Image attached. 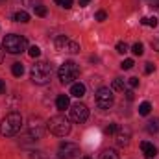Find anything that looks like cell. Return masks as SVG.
Instances as JSON below:
<instances>
[{
	"label": "cell",
	"instance_id": "9c48e42d",
	"mask_svg": "<svg viewBox=\"0 0 159 159\" xmlns=\"http://www.w3.org/2000/svg\"><path fill=\"white\" fill-rule=\"evenodd\" d=\"M89 119V109L85 104H74L70 106V120L76 122V124H83L85 120Z\"/></svg>",
	"mask_w": 159,
	"mask_h": 159
},
{
	"label": "cell",
	"instance_id": "30bf717a",
	"mask_svg": "<svg viewBox=\"0 0 159 159\" xmlns=\"http://www.w3.org/2000/svg\"><path fill=\"white\" fill-rule=\"evenodd\" d=\"M46 129V124H43V120L39 117H32L30 119V124H28V135L30 139H41L43 133Z\"/></svg>",
	"mask_w": 159,
	"mask_h": 159
},
{
	"label": "cell",
	"instance_id": "74e56055",
	"mask_svg": "<svg viewBox=\"0 0 159 159\" xmlns=\"http://www.w3.org/2000/svg\"><path fill=\"white\" fill-rule=\"evenodd\" d=\"M80 159H93V157H89V156H83V157H80Z\"/></svg>",
	"mask_w": 159,
	"mask_h": 159
},
{
	"label": "cell",
	"instance_id": "d590c367",
	"mask_svg": "<svg viewBox=\"0 0 159 159\" xmlns=\"http://www.w3.org/2000/svg\"><path fill=\"white\" fill-rule=\"evenodd\" d=\"M2 61H4V46L0 44V65H2Z\"/></svg>",
	"mask_w": 159,
	"mask_h": 159
},
{
	"label": "cell",
	"instance_id": "f1b7e54d",
	"mask_svg": "<svg viewBox=\"0 0 159 159\" xmlns=\"http://www.w3.org/2000/svg\"><path fill=\"white\" fill-rule=\"evenodd\" d=\"M154 70H156V65H154V63H146V67H144V72H146V74H152Z\"/></svg>",
	"mask_w": 159,
	"mask_h": 159
},
{
	"label": "cell",
	"instance_id": "7402d4cb",
	"mask_svg": "<svg viewBox=\"0 0 159 159\" xmlns=\"http://www.w3.org/2000/svg\"><path fill=\"white\" fill-rule=\"evenodd\" d=\"M34 11H35V15H37V17H46V7H44L43 4L35 6V7H34Z\"/></svg>",
	"mask_w": 159,
	"mask_h": 159
},
{
	"label": "cell",
	"instance_id": "83f0119b",
	"mask_svg": "<svg viewBox=\"0 0 159 159\" xmlns=\"http://www.w3.org/2000/svg\"><path fill=\"white\" fill-rule=\"evenodd\" d=\"M56 4H59L61 7H65V9H69V7H72V0H54Z\"/></svg>",
	"mask_w": 159,
	"mask_h": 159
},
{
	"label": "cell",
	"instance_id": "8fae6325",
	"mask_svg": "<svg viewBox=\"0 0 159 159\" xmlns=\"http://www.w3.org/2000/svg\"><path fill=\"white\" fill-rule=\"evenodd\" d=\"M141 150H143V156L146 159H154L157 156V148H156L152 143H148V141H143V143H141Z\"/></svg>",
	"mask_w": 159,
	"mask_h": 159
},
{
	"label": "cell",
	"instance_id": "7c38bea8",
	"mask_svg": "<svg viewBox=\"0 0 159 159\" xmlns=\"http://www.w3.org/2000/svg\"><path fill=\"white\" fill-rule=\"evenodd\" d=\"M56 107H57L59 111L69 109V107H70V100H69V96H67V94H59L57 100H56Z\"/></svg>",
	"mask_w": 159,
	"mask_h": 159
},
{
	"label": "cell",
	"instance_id": "484cf974",
	"mask_svg": "<svg viewBox=\"0 0 159 159\" xmlns=\"http://www.w3.org/2000/svg\"><path fill=\"white\" fill-rule=\"evenodd\" d=\"M104 131H106L107 135H115V133L119 131V126H117V124H109V126H107V128H106Z\"/></svg>",
	"mask_w": 159,
	"mask_h": 159
},
{
	"label": "cell",
	"instance_id": "4dcf8cb0",
	"mask_svg": "<svg viewBox=\"0 0 159 159\" xmlns=\"http://www.w3.org/2000/svg\"><path fill=\"white\" fill-rule=\"evenodd\" d=\"M107 19V15H106V11H98L96 13V20H100V22H104Z\"/></svg>",
	"mask_w": 159,
	"mask_h": 159
},
{
	"label": "cell",
	"instance_id": "ba28073f",
	"mask_svg": "<svg viewBox=\"0 0 159 159\" xmlns=\"http://www.w3.org/2000/svg\"><path fill=\"white\" fill-rule=\"evenodd\" d=\"M56 50H57V52L76 54V52H80V44L76 41H70L69 37H65V35H59V37L56 39Z\"/></svg>",
	"mask_w": 159,
	"mask_h": 159
},
{
	"label": "cell",
	"instance_id": "6da1fadb",
	"mask_svg": "<svg viewBox=\"0 0 159 159\" xmlns=\"http://www.w3.org/2000/svg\"><path fill=\"white\" fill-rule=\"evenodd\" d=\"M20 128H22V117H20V113H17V111L7 113V115L4 117V120H2V124H0V131H2V135H6V137L17 135V133L20 131Z\"/></svg>",
	"mask_w": 159,
	"mask_h": 159
},
{
	"label": "cell",
	"instance_id": "d6986e66",
	"mask_svg": "<svg viewBox=\"0 0 159 159\" xmlns=\"http://www.w3.org/2000/svg\"><path fill=\"white\" fill-rule=\"evenodd\" d=\"M141 24H144V26H152V28H156L159 22H157V19L156 17H152V19H148V17H143L141 19Z\"/></svg>",
	"mask_w": 159,
	"mask_h": 159
},
{
	"label": "cell",
	"instance_id": "e575fe53",
	"mask_svg": "<svg viewBox=\"0 0 159 159\" xmlns=\"http://www.w3.org/2000/svg\"><path fill=\"white\" fill-rule=\"evenodd\" d=\"M4 93H6V83L0 80V94H4Z\"/></svg>",
	"mask_w": 159,
	"mask_h": 159
},
{
	"label": "cell",
	"instance_id": "2e32d148",
	"mask_svg": "<svg viewBox=\"0 0 159 159\" xmlns=\"http://www.w3.org/2000/svg\"><path fill=\"white\" fill-rule=\"evenodd\" d=\"M150 111H152V106H150V102H143V104L139 106V115L146 117V115H150Z\"/></svg>",
	"mask_w": 159,
	"mask_h": 159
},
{
	"label": "cell",
	"instance_id": "ac0fdd59",
	"mask_svg": "<svg viewBox=\"0 0 159 159\" xmlns=\"http://www.w3.org/2000/svg\"><path fill=\"white\" fill-rule=\"evenodd\" d=\"M11 72H13V76H22V72H24V67H22V63H13V67H11Z\"/></svg>",
	"mask_w": 159,
	"mask_h": 159
},
{
	"label": "cell",
	"instance_id": "8992f818",
	"mask_svg": "<svg viewBox=\"0 0 159 159\" xmlns=\"http://www.w3.org/2000/svg\"><path fill=\"white\" fill-rule=\"evenodd\" d=\"M94 100H96V106H98L100 109H109V107L113 106V102H115L113 89H109V87H102V89H98Z\"/></svg>",
	"mask_w": 159,
	"mask_h": 159
},
{
	"label": "cell",
	"instance_id": "3957f363",
	"mask_svg": "<svg viewBox=\"0 0 159 159\" xmlns=\"http://www.w3.org/2000/svg\"><path fill=\"white\" fill-rule=\"evenodd\" d=\"M30 76H32V81L37 83V85L48 83L50 78H52V65L46 63V61H37L35 65H32Z\"/></svg>",
	"mask_w": 159,
	"mask_h": 159
},
{
	"label": "cell",
	"instance_id": "d6a6232c",
	"mask_svg": "<svg viewBox=\"0 0 159 159\" xmlns=\"http://www.w3.org/2000/svg\"><path fill=\"white\" fill-rule=\"evenodd\" d=\"M152 48L159 52V39H154V41H152Z\"/></svg>",
	"mask_w": 159,
	"mask_h": 159
},
{
	"label": "cell",
	"instance_id": "5b68a950",
	"mask_svg": "<svg viewBox=\"0 0 159 159\" xmlns=\"http://www.w3.org/2000/svg\"><path fill=\"white\" fill-rule=\"evenodd\" d=\"M57 76L61 80V83H74V80L80 76V69L78 65L74 63V61H65L61 67H59V70H57Z\"/></svg>",
	"mask_w": 159,
	"mask_h": 159
},
{
	"label": "cell",
	"instance_id": "44dd1931",
	"mask_svg": "<svg viewBox=\"0 0 159 159\" xmlns=\"http://www.w3.org/2000/svg\"><path fill=\"white\" fill-rule=\"evenodd\" d=\"M131 52H133L135 56H143V52H144V46H143V43H135V44L131 46Z\"/></svg>",
	"mask_w": 159,
	"mask_h": 159
},
{
	"label": "cell",
	"instance_id": "4316f807",
	"mask_svg": "<svg viewBox=\"0 0 159 159\" xmlns=\"http://www.w3.org/2000/svg\"><path fill=\"white\" fill-rule=\"evenodd\" d=\"M117 52H119V54H126V52H128V44H126L124 41L117 43Z\"/></svg>",
	"mask_w": 159,
	"mask_h": 159
},
{
	"label": "cell",
	"instance_id": "1f68e13d",
	"mask_svg": "<svg viewBox=\"0 0 159 159\" xmlns=\"http://www.w3.org/2000/svg\"><path fill=\"white\" fill-rule=\"evenodd\" d=\"M150 2V7L152 9H159V0H148Z\"/></svg>",
	"mask_w": 159,
	"mask_h": 159
},
{
	"label": "cell",
	"instance_id": "ffe728a7",
	"mask_svg": "<svg viewBox=\"0 0 159 159\" xmlns=\"http://www.w3.org/2000/svg\"><path fill=\"white\" fill-rule=\"evenodd\" d=\"M111 89L113 91H124V80L122 78H115L111 83Z\"/></svg>",
	"mask_w": 159,
	"mask_h": 159
},
{
	"label": "cell",
	"instance_id": "f546056e",
	"mask_svg": "<svg viewBox=\"0 0 159 159\" xmlns=\"http://www.w3.org/2000/svg\"><path fill=\"white\" fill-rule=\"evenodd\" d=\"M128 85H129L131 89H135V87L139 85V78H129L128 80Z\"/></svg>",
	"mask_w": 159,
	"mask_h": 159
},
{
	"label": "cell",
	"instance_id": "cb8c5ba5",
	"mask_svg": "<svg viewBox=\"0 0 159 159\" xmlns=\"http://www.w3.org/2000/svg\"><path fill=\"white\" fill-rule=\"evenodd\" d=\"M28 54H30L32 57H39V56H41V48H39V46H35V44H34V46H30Z\"/></svg>",
	"mask_w": 159,
	"mask_h": 159
},
{
	"label": "cell",
	"instance_id": "836d02e7",
	"mask_svg": "<svg viewBox=\"0 0 159 159\" xmlns=\"http://www.w3.org/2000/svg\"><path fill=\"white\" fill-rule=\"evenodd\" d=\"M126 98H128V100L131 102V100L135 98V96H133V91H126Z\"/></svg>",
	"mask_w": 159,
	"mask_h": 159
},
{
	"label": "cell",
	"instance_id": "603a6c76",
	"mask_svg": "<svg viewBox=\"0 0 159 159\" xmlns=\"http://www.w3.org/2000/svg\"><path fill=\"white\" fill-rule=\"evenodd\" d=\"M146 129H148L150 133H156V131H157V119L150 120V122H148V126H146Z\"/></svg>",
	"mask_w": 159,
	"mask_h": 159
},
{
	"label": "cell",
	"instance_id": "5bb4252c",
	"mask_svg": "<svg viewBox=\"0 0 159 159\" xmlns=\"http://www.w3.org/2000/svg\"><path fill=\"white\" fill-rule=\"evenodd\" d=\"M70 94H72V96H76V98H81V96H83V94H85V85H83V83H72V85H70Z\"/></svg>",
	"mask_w": 159,
	"mask_h": 159
},
{
	"label": "cell",
	"instance_id": "277c9868",
	"mask_svg": "<svg viewBox=\"0 0 159 159\" xmlns=\"http://www.w3.org/2000/svg\"><path fill=\"white\" fill-rule=\"evenodd\" d=\"M2 46H4V50H6V52H9V54H20V52H24V50H26L28 41H26V37H22V35L9 34V35H6V37H4Z\"/></svg>",
	"mask_w": 159,
	"mask_h": 159
},
{
	"label": "cell",
	"instance_id": "d4e9b609",
	"mask_svg": "<svg viewBox=\"0 0 159 159\" xmlns=\"http://www.w3.org/2000/svg\"><path fill=\"white\" fill-rule=\"evenodd\" d=\"M133 65H135V63H133V59H124V61L120 63V69H124V70H129Z\"/></svg>",
	"mask_w": 159,
	"mask_h": 159
},
{
	"label": "cell",
	"instance_id": "8d00e7d4",
	"mask_svg": "<svg viewBox=\"0 0 159 159\" xmlns=\"http://www.w3.org/2000/svg\"><path fill=\"white\" fill-rule=\"evenodd\" d=\"M89 2H91V0H78V4L81 6V7H85V6H87Z\"/></svg>",
	"mask_w": 159,
	"mask_h": 159
},
{
	"label": "cell",
	"instance_id": "7a4b0ae2",
	"mask_svg": "<svg viewBox=\"0 0 159 159\" xmlns=\"http://www.w3.org/2000/svg\"><path fill=\"white\" fill-rule=\"evenodd\" d=\"M46 129L56 137H65L70 133V122L65 115H56L46 122Z\"/></svg>",
	"mask_w": 159,
	"mask_h": 159
},
{
	"label": "cell",
	"instance_id": "4fadbf2b",
	"mask_svg": "<svg viewBox=\"0 0 159 159\" xmlns=\"http://www.w3.org/2000/svg\"><path fill=\"white\" fill-rule=\"evenodd\" d=\"M128 143H129V131L128 129H120L117 133V144L119 146H128Z\"/></svg>",
	"mask_w": 159,
	"mask_h": 159
},
{
	"label": "cell",
	"instance_id": "52a82bcc",
	"mask_svg": "<svg viewBox=\"0 0 159 159\" xmlns=\"http://www.w3.org/2000/svg\"><path fill=\"white\" fill-rule=\"evenodd\" d=\"M80 154H81L80 146L76 143H69V141L61 143L59 150H57V157L59 159H74V157H78Z\"/></svg>",
	"mask_w": 159,
	"mask_h": 159
},
{
	"label": "cell",
	"instance_id": "9a60e30c",
	"mask_svg": "<svg viewBox=\"0 0 159 159\" xmlns=\"http://www.w3.org/2000/svg\"><path fill=\"white\" fill-rule=\"evenodd\" d=\"M13 19H15L17 22H30V13H26L24 9H20V11H17V13L13 15Z\"/></svg>",
	"mask_w": 159,
	"mask_h": 159
},
{
	"label": "cell",
	"instance_id": "e0dca14e",
	"mask_svg": "<svg viewBox=\"0 0 159 159\" xmlns=\"http://www.w3.org/2000/svg\"><path fill=\"white\" fill-rule=\"evenodd\" d=\"M98 159H119V154L115 150H104Z\"/></svg>",
	"mask_w": 159,
	"mask_h": 159
}]
</instances>
